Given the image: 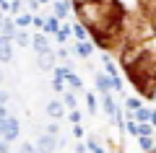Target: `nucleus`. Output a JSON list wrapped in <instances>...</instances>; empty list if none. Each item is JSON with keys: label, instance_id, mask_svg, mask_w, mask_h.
<instances>
[{"label": "nucleus", "instance_id": "nucleus-1", "mask_svg": "<svg viewBox=\"0 0 156 153\" xmlns=\"http://www.w3.org/2000/svg\"><path fill=\"white\" fill-rule=\"evenodd\" d=\"M37 145H39L42 153H52V151H55V137H52V135H42Z\"/></svg>", "mask_w": 156, "mask_h": 153}, {"label": "nucleus", "instance_id": "nucleus-2", "mask_svg": "<svg viewBox=\"0 0 156 153\" xmlns=\"http://www.w3.org/2000/svg\"><path fill=\"white\" fill-rule=\"evenodd\" d=\"M0 60L3 62L11 60V39H0Z\"/></svg>", "mask_w": 156, "mask_h": 153}, {"label": "nucleus", "instance_id": "nucleus-3", "mask_svg": "<svg viewBox=\"0 0 156 153\" xmlns=\"http://www.w3.org/2000/svg\"><path fill=\"white\" fill-rule=\"evenodd\" d=\"M34 47H37V52H42V55H47L50 49H47V42L42 37H37V42H34Z\"/></svg>", "mask_w": 156, "mask_h": 153}, {"label": "nucleus", "instance_id": "nucleus-4", "mask_svg": "<svg viewBox=\"0 0 156 153\" xmlns=\"http://www.w3.org/2000/svg\"><path fill=\"white\" fill-rule=\"evenodd\" d=\"M47 112H50L52 117H62V106L60 104H50V106H47Z\"/></svg>", "mask_w": 156, "mask_h": 153}, {"label": "nucleus", "instance_id": "nucleus-5", "mask_svg": "<svg viewBox=\"0 0 156 153\" xmlns=\"http://www.w3.org/2000/svg\"><path fill=\"white\" fill-rule=\"evenodd\" d=\"M65 3H55V16H65Z\"/></svg>", "mask_w": 156, "mask_h": 153}, {"label": "nucleus", "instance_id": "nucleus-6", "mask_svg": "<svg viewBox=\"0 0 156 153\" xmlns=\"http://www.w3.org/2000/svg\"><path fill=\"white\" fill-rule=\"evenodd\" d=\"M78 55H91V47H89V44H78Z\"/></svg>", "mask_w": 156, "mask_h": 153}, {"label": "nucleus", "instance_id": "nucleus-7", "mask_svg": "<svg viewBox=\"0 0 156 153\" xmlns=\"http://www.w3.org/2000/svg\"><path fill=\"white\" fill-rule=\"evenodd\" d=\"M68 81H70V86H73V88H81V81H78L76 75H68Z\"/></svg>", "mask_w": 156, "mask_h": 153}, {"label": "nucleus", "instance_id": "nucleus-8", "mask_svg": "<svg viewBox=\"0 0 156 153\" xmlns=\"http://www.w3.org/2000/svg\"><path fill=\"white\" fill-rule=\"evenodd\" d=\"M18 153H34V148L29 145V143H23V145H21V151H18Z\"/></svg>", "mask_w": 156, "mask_h": 153}, {"label": "nucleus", "instance_id": "nucleus-9", "mask_svg": "<svg viewBox=\"0 0 156 153\" xmlns=\"http://www.w3.org/2000/svg\"><path fill=\"white\" fill-rule=\"evenodd\" d=\"M65 104H68V106H76V99H73V93H68V96H65Z\"/></svg>", "mask_w": 156, "mask_h": 153}, {"label": "nucleus", "instance_id": "nucleus-10", "mask_svg": "<svg viewBox=\"0 0 156 153\" xmlns=\"http://www.w3.org/2000/svg\"><path fill=\"white\" fill-rule=\"evenodd\" d=\"M140 148H146V151L151 148V140H148V137H140Z\"/></svg>", "mask_w": 156, "mask_h": 153}, {"label": "nucleus", "instance_id": "nucleus-11", "mask_svg": "<svg viewBox=\"0 0 156 153\" xmlns=\"http://www.w3.org/2000/svg\"><path fill=\"white\" fill-rule=\"evenodd\" d=\"M3 101H5V93H3V91H0V104H3Z\"/></svg>", "mask_w": 156, "mask_h": 153}, {"label": "nucleus", "instance_id": "nucleus-12", "mask_svg": "<svg viewBox=\"0 0 156 153\" xmlns=\"http://www.w3.org/2000/svg\"><path fill=\"white\" fill-rule=\"evenodd\" d=\"M154 125H156V112H154Z\"/></svg>", "mask_w": 156, "mask_h": 153}]
</instances>
